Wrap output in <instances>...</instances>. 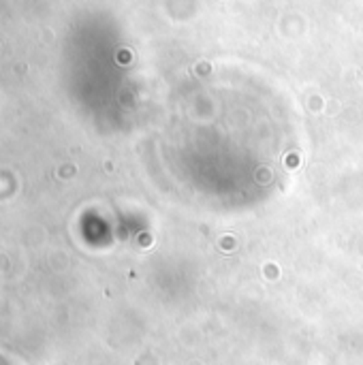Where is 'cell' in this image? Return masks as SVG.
Instances as JSON below:
<instances>
[{"instance_id": "1", "label": "cell", "mask_w": 363, "mask_h": 365, "mask_svg": "<svg viewBox=\"0 0 363 365\" xmlns=\"http://www.w3.org/2000/svg\"><path fill=\"white\" fill-rule=\"evenodd\" d=\"M0 365H13V364H11V361H6L4 357H0Z\"/></svg>"}]
</instances>
